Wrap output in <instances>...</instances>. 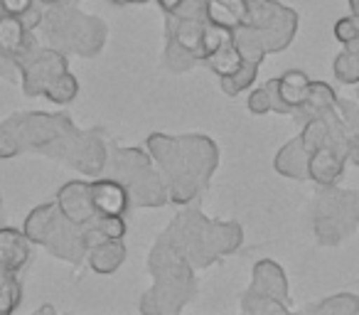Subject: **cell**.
I'll list each match as a JSON object with an SVG mask.
<instances>
[{"label":"cell","instance_id":"6da1fadb","mask_svg":"<svg viewBox=\"0 0 359 315\" xmlns=\"http://www.w3.org/2000/svg\"><path fill=\"white\" fill-rule=\"evenodd\" d=\"M344 161H347V148L327 143L323 148L313 150L308 158V177L318 185H334L344 173Z\"/></svg>","mask_w":359,"mask_h":315},{"label":"cell","instance_id":"7a4b0ae2","mask_svg":"<svg viewBox=\"0 0 359 315\" xmlns=\"http://www.w3.org/2000/svg\"><path fill=\"white\" fill-rule=\"evenodd\" d=\"M91 205L96 210V217H123L128 210V187L118 180H94L89 185Z\"/></svg>","mask_w":359,"mask_h":315},{"label":"cell","instance_id":"3957f363","mask_svg":"<svg viewBox=\"0 0 359 315\" xmlns=\"http://www.w3.org/2000/svg\"><path fill=\"white\" fill-rule=\"evenodd\" d=\"M60 207L62 217L72 222V224H91V220H96V210L91 205V192L86 182H69L60 190Z\"/></svg>","mask_w":359,"mask_h":315},{"label":"cell","instance_id":"277c9868","mask_svg":"<svg viewBox=\"0 0 359 315\" xmlns=\"http://www.w3.org/2000/svg\"><path fill=\"white\" fill-rule=\"evenodd\" d=\"M32 47V35L22 18L0 13V55L6 60H22Z\"/></svg>","mask_w":359,"mask_h":315},{"label":"cell","instance_id":"5b68a950","mask_svg":"<svg viewBox=\"0 0 359 315\" xmlns=\"http://www.w3.org/2000/svg\"><path fill=\"white\" fill-rule=\"evenodd\" d=\"M30 259V239L25 232L0 227V269L20 271Z\"/></svg>","mask_w":359,"mask_h":315},{"label":"cell","instance_id":"8992f818","mask_svg":"<svg viewBox=\"0 0 359 315\" xmlns=\"http://www.w3.org/2000/svg\"><path fill=\"white\" fill-rule=\"evenodd\" d=\"M251 0H207V22L236 30L249 22Z\"/></svg>","mask_w":359,"mask_h":315},{"label":"cell","instance_id":"52a82bcc","mask_svg":"<svg viewBox=\"0 0 359 315\" xmlns=\"http://www.w3.org/2000/svg\"><path fill=\"white\" fill-rule=\"evenodd\" d=\"M276 81V91H278V101L285 106V111H298L300 106L305 104L308 99V91H310V84L313 81L308 79L305 72H298V69H290L285 72L283 76H278Z\"/></svg>","mask_w":359,"mask_h":315},{"label":"cell","instance_id":"ba28073f","mask_svg":"<svg viewBox=\"0 0 359 315\" xmlns=\"http://www.w3.org/2000/svg\"><path fill=\"white\" fill-rule=\"evenodd\" d=\"M207 20H185V18L170 15L168 20V35L170 40H175L180 47H185L187 52L197 55L202 60V30H205Z\"/></svg>","mask_w":359,"mask_h":315},{"label":"cell","instance_id":"9c48e42d","mask_svg":"<svg viewBox=\"0 0 359 315\" xmlns=\"http://www.w3.org/2000/svg\"><path fill=\"white\" fill-rule=\"evenodd\" d=\"M285 290H288V286H285V279H283V271H280V266H276L273 261H261V264H256V269H254V288H251V293L271 295V298L283 300Z\"/></svg>","mask_w":359,"mask_h":315},{"label":"cell","instance_id":"30bf717a","mask_svg":"<svg viewBox=\"0 0 359 315\" xmlns=\"http://www.w3.org/2000/svg\"><path fill=\"white\" fill-rule=\"evenodd\" d=\"M205 62L210 65V69L215 72V74H219V79H224V76H234L236 72L244 67V55H241L239 45H236L234 40L224 42V45L219 47V50H215L210 57H205Z\"/></svg>","mask_w":359,"mask_h":315},{"label":"cell","instance_id":"8fae6325","mask_svg":"<svg viewBox=\"0 0 359 315\" xmlns=\"http://www.w3.org/2000/svg\"><path fill=\"white\" fill-rule=\"evenodd\" d=\"M123 259H126V246L121 239H109L89 251L91 269H94L96 274H114V271L123 264Z\"/></svg>","mask_w":359,"mask_h":315},{"label":"cell","instance_id":"7c38bea8","mask_svg":"<svg viewBox=\"0 0 359 315\" xmlns=\"http://www.w3.org/2000/svg\"><path fill=\"white\" fill-rule=\"evenodd\" d=\"M57 220H60V217H57V212H55V205L37 207V210L32 212L30 217H27V224H25L27 239L45 244L47 236H50V234H52V229H55Z\"/></svg>","mask_w":359,"mask_h":315},{"label":"cell","instance_id":"4fadbf2b","mask_svg":"<svg viewBox=\"0 0 359 315\" xmlns=\"http://www.w3.org/2000/svg\"><path fill=\"white\" fill-rule=\"evenodd\" d=\"M337 104V99H334V91L330 89L325 81H313L310 84V91H308V99H305V104L300 106V114H308V119H313V116H320L325 114L327 109H332V106ZM295 111V114H298Z\"/></svg>","mask_w":359,"mask_h":315},{"label":"cell","instance_id":"5bb4252c","mask_svg":"<svg viewBox=\"0 0 359 315\" xmlns=\"http://www.w3.org/2000/svg\"><path fill=\"white\" fill-rule=\"evenodd\" d=\"M22 298V286L18 281V271L0 269V315H8L18 308Z\"/></svg>","mask_w":359,"mask_h":315},{"label":"cell","instance_id":"9a60e30c","mask_svg":"<svg viewBox=\"0 0 359 315\" xmlns=\"http://www.w3.org/2000/svg\"><path fill=\"white\" fill-rule=\"evenodd\" d=\"M76 94H79V81L69 72H62L60 76H55L45 89V96L55 104H69L76 99Z\"/></svg>","mask_w":359,"mask_h":315},{"label":"cell","instance_id":"2e32d148","mask_svg":"<svg viewBox=\"0 0 359 315\" xmlns=\"http://www.w3.org/2000/svg\"><path fill=\"white\" fill-rule=\"evenodd\" d=\"M334 74L344 84H357L359 81V50H349L344 47L342 55L334 60Z\"/></svg>","mask_w":359,"mask_h":315},{"label":"cell","instance_id":"e0dca14e","mask_svg":"<svg viewBox=\"0 0 359 315\" xmlns=\"http://www.w3.org/2000/svg\"><path fill=\"white\" fill-rule=\"evenodd\" d=\"M234 40V30H226V27H219L215 22H205V30H202V60L210 57L215 50H219L224 42Z\"/></svg>","mask_w":359,"mask_h":315},{"label":"cell","instance_id":"ac0fdd59","mask_svg":"<svg viewBox=\"0 0 359 315\" xmlns=\"http://www.w3.org/2000/svg\"><path fill=\"white\" fill-rule=\"evenodd\" d=\"M259 67L261 65H256V62L246 60L244 67H241V69L236 72L234 76H224V79H222V89H224L229 96H234V94H239V91H244L246 86H251V81H254V76H256V72H259Z\"/></svg>","mask_w":359,"mask_h":315},{"label":"cell","instance_id":"d6986e66","mask_svg":"<svg viewBox=\"0 0 359 315\" xmlns=\"http://www.w3.org/2000/svg\"><path fill=\"white\" fill-rule=\"evenodd\" d=\"M313 310L318 313H342V315H354L359 313V298L352 293H339V295H332V298L323 300L318 303Z\"/></svg>","mask_w":359,"mask_h":315},{"label":"cell","instance_id":"ffe728a7","mask_svg":"<svg viewBox=\"0 0 359 315\" xmlns=\"http://www.w3.org/2000/svg\"><path fill=\"white\" fill-rule=\"evenodd\" d=\"M334 37L342 42L349 50H359V18L347 15L342 20H337L334 25Z\"/></svg>","mask_w":359,"mask_h":315},{"label":"cell","instance_id":"44dd1931","mask_svg":"<svg viewBox=\"0 0 359 315\" xmlns=\"http://www.w3.org/2000/svg\"><path fill=\"white\" fill-rule=\"evenodd\" d=\"M249 109L254 111V114H269V111H273V94H271L269 84L261 86V89H256V91H251Z\"/></svg>","mask_w":359,"mask_h":315},{"label":"cell","instance_id":"7402d4cb","mask_svg":"<svg viewBox=\"0 0 359 315\" xmlns=\"http://www.w3.org/2000/svg\"><path fill=\"white\" fill-rule=\"evenodd\" d=\"M99 227L104 229V234L109 239H123L126 234V224H123V217H96Z\"/></svg>","mask_w":359,"mask_h":315},{"label":"cell","instance_id":"603a6c76","mask_svg":"<svg viewBox=\"0 0 359 315\" xmlns=\"http://www.w3.org/2000/svg\"><path fill=\"white\" fill-rule=\"evenodd\" d=\"M0 8H3V13H8V15L25 18L27 13L35 8V0H0Z\"/></svg>","mask_w":359,"mask_h":315},{"label":"cell","instance_id":"cb8c5ba5","mask_svg":"<svg viewBox=\"0 0 359 315\" xmlns=\"http://www.w3.org/2000/svg\"><path fill=\"white\" fill-rule=\"evenodd\" d=\"M347 158H352V161L359 166V133L349 135V140H347Z\"/></svg>","mask_w":359,"mask_h":315},{"label":"cell","instance_id":"d4e9b609","mask_svg":"<svg viewBox=\"0 0 359 315\" xmlns=\"http://www.w3.org/2000/svg\"><path fill=\"white\" fill-rule=\"evenodd\" d=\"M180 3H182V0H158V6L163 8V11L168 13V15H170V13H175V11H177V8H180Z\"/></svg>","mask_w":359,"mask_h":315},{"label":"cell","instance_id":"484cf974","mask_svg":"<svg viewBox=\"0 0 359 315\" xmlns=\"http://www.w3.org/2000/svg\"><path fill=\"white\" fill-rule=\"evenodd\" d=\"M349 11H352L354 18H359V0H349Z\"/></svg>","mask_w":359,"mask_h":315},{"label":"cell","instance_id":"4316f807","mask_svg":"<svg viewBox=\"0 0 359 315\" xmlns=\"http://www.w3.org/2000/svg\"><path fill=\"white\" fill-rule=\"evenodd\" d=\"M37 313H55V308H52V305H42V308L37 310Z\"/></svg>","mask_w":359,"mask_h":315},{"label":"cell","instance_id":"83f0119b","mask_svg":"<svg viewBox=\"0 0 359 315\" xmlns=\"http://www.w3.org/2000/svg\"><path fill=\"white\" fill-rule=\"evenodd\" d=\"M111 3H116V6H128V3H135V0H111Z\"/></svg>","mask_w":359,"mask_h":315},{"label":"cell","instance_id":"f1b7e54d","mask_svg":"<svg viewBox=\"0 0 359 315\" xmlns=\"http://www.w3.org/2000/svg\"><path fill=\"white\" fill-rule=\"evenodd\" d=\"M42 3H60V0H42Z\"/></svg>","mask_w":359,"mask_h":315}]
</instances>
